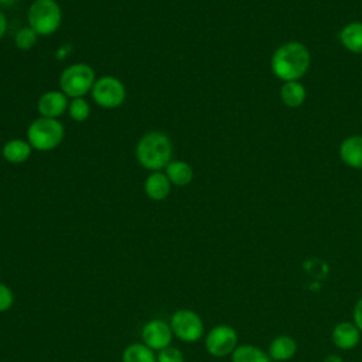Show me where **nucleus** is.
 <instances>
[{
  "label": "nucleus",
  "mask_w": 362,
  "mask_h": 362,
  "mask_svg": "<svg viewBox=\"0 0 362 362\" xmlns=\"http://www.w3.org/2000/svg\"><path fill=\"white\" fill-rule=\"evenodd\" d=\"M311 64L308 48L298 41H287L276 48L270 59L272 72L283 82L298 81Z\"/></svg>",
  "instance_id": "obj_1"
},
{
  "label": "nucleus",
  "mask_w": 362,
  "mask_h": 362,
  "mask_svg": "<svg viewBox=\"0 0 362 362\" xmlns=\"http://www.w3.org/2000/svg\"><path fill=\"white\" fill-rule=\"evenodd\" d=\"M173 157V143L163 132H148L136 144V158L148 171H163Z\"/></svg>",
  "instance_id": "obj_2"
},
{
  "label": "nucleus",
  "mask_w": 362,
  "mask_h": 362,
  "mask_svg": "<svg viewBox=\"0 0 362 362\" xmlns=\"http://www.w3.org/2000/svg\"><path fill=\"white\" fill-rule=\"evenodd\" d=\"M27 20L40 37H47L61 27L62 10L57 0H34L28 7Z\"/></svg>",
  "instance_id": "obj_3"
},
{
  "label": "nucleus",
  "mask_w": 362,
  "mask_h": 362,
  "mask_svg": "<svg viewBox=\"0 0 362 362\" xmlns=\"http://www.w3.org/2000/svg\"><path fill=\"white\" fill-rule=\"evenodd\" d=\"M65 136L64 124L58 119L40 116L33 120L27 129V141L33 150L49 151L57 148Z\"/></svg>",
  "instance_id": "obj_4"
},
{
  "label": "nucleus",
  "mask_w": 362,
  "mask_h": 362,
  "mask_svg": "<svg viewBox=\"0 0 362 362\" xmlns=\"http://www.w3.org/2000/svg\"><path fill=\"white\" fill-rule=\"evenodd\" d=\"M96 81L95 71L85 62H75L66 66L59 75V90L68 98H83L90 93V89Z\"/></svg>",
  "instance_id": "obj_5"
},
{
  "label": "nucleus",
  "mask_w": 362,
  "mask_h": 362,
  "mask_svg": "<svg viewBox=\"0 0 362 362\" xmlns=\"http://www.w3.org/2000/svg\"><path fill=\"white\" fill-rule=\"evenodd\" d=\"M90 96L93 102L103 109H116L123 105L126 99V86L124 83L112 75H105L96 78Z\"/></svg>",
  "instance_id": "obj_6"
},
{
  "label": "nucleus",
  "mask_w": 362,
  "mask_h": 362,
  "mask_svg": "<svg viewBox=\"0 0 362 362\" xmlns=\"http://www.w3.org/2000/svg\"><path fill=\"white\" fill-rule=\"evenodd\" d=\"M173 334L184 342H195L204 334V322L192 310H178L171 315Z\"/></svg>",
  "instance_id": "obj_7"
},
{
  "label": "nucleus",
  "mask_w": 362,
  "mask_h": 362,
  "mask_svg": "<svg viewBox=\"0 0 362 362\" xmlns=\"http://www.w3.org/2000/svg\"><path fill=\"white\" fill-rule=\"evenodd\" d=\"M236 346L238 332L228 324L215 325L205 337V348L208 354L216 358L232 355Z\"/></svg>",
  "instance_id": "obj_8"
},
{
  "label": "nucleus",
  "mask_w": 362,
  "mask_h": 362,
  "mask_svg": "<svg viewBox=\"0 0 362 362\" xmlns=\"http://www.w3.org/2000/svg\"><path fill=\"white\" fill-rule=\"evenodd\" d=\"M173 335L170 324L158 318L150 320L141 328V341L153 351H161L170 346Z\"/></svg>",
  "instance_id": "obj_9"
},
{
  "label": "nucleus",
  "mask_w": 362,
  "mask_h": 362,
  "mask_svg": "<svg viewBox=\"0 0 362 362\" xmlns=\"http://www.w3.org/2000/svg\"><path fill=\"white\" fill-rule=\"evenodd\" d=\"M68 96L62 90H48L42 93L37 102L40 116L58 119L68 110Z\"/></svg>",
  "instance_id": "obj_10"
},
{
  "label": "nucleus",
  "mask_w": 362,
  "mask_h": 362,
  "mask_svg": "<svg viewBox=\"0 0 362 362\" xmlns=\"http://www.w3.org/2000/svg\"><path fill=\"white\" fill-rule=\"evenodd\" d=\"M331 339L339 349H352L361 341V331L354 322L342 321L334 327Z\"/></svg>",
  "instance_id": "obj_11"
},
{
  "label": "nucleus",
  "mask_w": 362,
  "mask_h": 362,
  "mask_svg": "<svg viewBox=\"0 0 362 362\" xmlns=\"http://www.w3.org/2000/svg\"><path fill=\"white\" fill-rule=\"evenodd\" d=\"M171 185L164 171H150L144 180V192L153 201H163L170 195Z\"/></svg>",
  "instance_id": "obj_12"
},
{
  "label": "nucleus",
  "mask_w": 362,
  "mask_h": 362,
  "mask_svg": "<svg viewBox=\"0 0 362 362\" xmlns=\"http://www.w3.org/2000/svg\"><path fill=\"white\" fill-rule=\"evenodd\" d=\"M339 157L348 167L362 170V136L346 137L339 146Z\"/></svg>",
  "instance_id": "obj_13"
},
{
  "label": "nucleus",
  "mask_w": 362,
  "mask_h": 362,
  "mask_svg": "<svg viewBox=\"0 0 362 362\" xmlns=\"http://www.w3.org/2000/svg\"><path fill=\"white\" fill-rule=\"evenodd\" d=\"M33 147L27 140L10 139L1 147L3 158L10 164H21L27 161L31 156Z\"/></svg>",
  "instance_id": "obj_14"
},
{
  "label": "nucleus",
  "mask_w": 362,
  "mask_h": 362,
  "mask_svg": "<svg viewBox=\"0 0 362 362\" xmlns=\"http://www.w3.org/2000/svg\"><path fill=\"white\" fill-rule=\"evenodd\" d=\"M164 174L175 187H185L194 178L192 167L184 160H171L164 168Z\"/></svg>",
  "instance_id": "obj_15"
},
{
  "label": "nucleus",
  "mask_w": 362,
  "mask_h": 362,
  "mask_svg": "<svg viewBox=\"0 0 362 362\" xmlns=\"http://www.w3.org/2000/svg\"><path fill=\"white\" fill-rule=\"evenodd\" d=\"M297 352V342L290 335H279L269 345V356L273 361H288Z\"/></svg>",
  "instance_id": "obj_16"
},
{
  "label": "nucleus",
  "mask_w": 362,
  "mask_h": 362,
  "mask_svg": "<svg viewBox=\"0 0 362 362\" xmlns=\"http://www.w3.org/2000/svg\"><path fill=\"white\" fill-rule=\"evenodd\" d=\"M339 42L354 54H362V21H352L339 31Z\"/></svg>",
  "instance_id": "obj_17"
},
{
  "label": "nucleus",
  "mask_w": 362,
  "mask_h": 362,
  "mask_svg": "<svg viewBox=\"0 0 362 362\" xmlns=\"http://www.w3.org/2000/svg\"><path fill=\"white\" fill-rule=\"evenodd\" d=\"M307 96L305 88L300 81L284 82L280 88V99L287 107H298L304 103Z\"/></svg>",
  "instance_id": "obj_18"
},
{
  "label": "nucleus",
  "mask_w": 362,
  "mask_h": 362,
  "mask_svg": "<svg viewBox=\"0 0 362 362\" xmlns=\"http://www.w3.org/2000/svg\"><path fill=\"white\" fill-rule=\"evenodd\" d=\"M230 362H272L267 352L255 345H239L230 355Z\"/></svg>",
  "instance_id": "obj_19"
},
{
  "label": "nucleus",
  "mask_w": 362,
  "mask_h": 362,
  "mask_svg": "<svg viewBox=\"0 0 362 362\" xmlns=\"http://www.w3.org/2000/svg\"><path fill=\"white\" fill-rule=\"evenodd\" d=\"M123 362H157V355L143 342H134L124 348L122 355Z\"/></svg>",
  "instance_id": "obj_20"
},
{
  "label": "nucleus",
  "mask_w": 362,
  "mask_h": 362,
  "mask_svg": "<svg viewBox=\"0 0 362 362\" xmlns=\"http://www.w3.org/2000/svg\"><path fill=\"white\" fill-rule=\"evenodd\" d=\"M68 116L74 122H85L90 116V105L85 98H74L68 103Z\"/></svg>",
  "instance_id": "obj_21"
},
{
  "label": "nucleus",
  "mask_w": 362,
  "mask_h": 362,
  "mask_svg": "<svg viewBox=\"0 0 362 362\" xmlns=\"http://www.w3.org/2000/svg\"><path fill=\"white\" fill-rule=\"evenodd\" d=\"M38 34L30 27V25H25V27H21L17 33H16V37H14V44L18 49L21 51H28L31 49L37 41H38Z\"/></svg>",
  "instance_id": "obj_22"
},
{
  "label": "nucleus",
  "mask_w": 362,
  "mask_h": 362,
  "mask_svg": "<svg viewBox=\"0 0 362 362\" xmlns=\"http://www.w3.org/2000/svg\"><path fill=\"white\" fill-rule=\"evenodd\" d=\"M157 362H184V355L178 348L167 346L158 351Z\"/></svg>",
  "instance_id": "obj_23"
},
{
  "label": "nucleus",
  "mask_w": 362,
  "mask_h": 362,
  "mask_svg": "<svg viewBox=\"0 0 362 362\" xmlns=\"http://www.w3.org/2000/svg\"><path fill=\"white\" fill-rule=\"evenodd\" d=\"M14 304V294L8 286L0 283V313H4L11 308Z\"/></svg>",
  "instance_id": "obj_24"
},
{
  "label": "nucleus",
  "mask_w": 362,
  "mask_h": 362,
  "mask_svg": "<svg viewBox=\"0 0 362 362\" xmlns=\"http://www.w3.org/2000/svg\"><path fill=\"white\" fill-rule=\"evenodd\" d=\"M354 324L362 332V297L356 301V304L354 307Z\"/></svg>",
  "instance_id": "obj_25"
},
{
  "label": "nucleus",
  "mask_w": 362,
  "mask_h": 362,
  "mask_svg": "<svg viewBox=\"0 0 362 362\" xmlns=\"http://www.w3.org/2000/svg\"><path fill=\"white\" fill-rule=\"evenodd\" d=\"M6 30H7V18H6L4 13L0 10V40L6 34Z\"/></svg>",
  "instance_id": "obj_26"
},
{
  "label": "nucleus",
  "mask_w": 362,
  "mask_h": 362,
  "mask_svg": "<svg viewBox=\"0 0 362 362\" xmlns=\"http://www.w3.org/2000/svg\"><path fill=\"white\" fill-rule=\"evenodd\" d=\"M322 362H344V361H342V358L339 355L331 354V355H327Z\"/></svg>",
  "instance_id": "obj_27"
},
{
  "label": "nucleus",
  "mask_w": 362,
  "mask_h": 362,
  "mask_svg": "<svg viewBox=\"0 0 362 362\" xmlns=\"http://www.w3.org/2000/svg\"><path fill=\"white\" fill-rule=\"evenodd\" d=\"M18 0H0V6H6V7H10L13 4H16Z\"/></svg>",
  "instance_id": "obj_28"
}]
</instances>
